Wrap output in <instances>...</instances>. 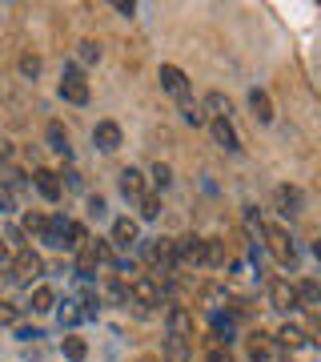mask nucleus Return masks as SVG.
<instances>
[{"label":"nucleus","instance_id":"obj_1","mask_svg":"<svg viewBox=\"0 0 321 362\" xmlns=\"http://www.w3.org/2000/svg\"><path fill=\"white\" fill-rule=\"evenodd\" d=\"M40 242L49 250H80L85 242H89V233H85V226H77V221L68 218H49L44 221V233H40Z\"/></svg>","mask_w":321,"mask_h":362},{"label":"nucleus","instance_id":"obj_2","mask_svg":"<svg viewBox=\"0 0 321 362\" xmlns=\"http://www.w3.org/2000/svg\"><path fill=\"white\" fill-rule=\"evenodd\" d=\"M261 238H265V250L273 254V262L293 270V266H297V246H293V238H289L281 226H261Z\"/></svg>","mask_w":321,"mask_h":362},{"label":"nucleus","instance_id":"obj_3","mask_svg":"<svg viewBox=\"0 0 321 362\" xmlns=\"http://www.w3.org/2000/svg\"><path fill=\"white\" fill-rule=\"evenodd\" d=\"M128 302H133L141 314H153L157 306H161V282L149 278V274L133 278V286H128Z\"/></svg>","mask_w":321,"mask_h":362},{"label":"nucleus","instance_id":"obj_4","mask_svg":"<svg viewBox=\"0 0 321 362\" xmlns=\"http://www.w3.org/2000/svg\"><path fill=\"white\" fill-rule=\"evenodd\" d=\"M8 274H13V282H20V286H32L44 274V258H40L37 250H16V258H13V266H8Z\"/></svg>","mask_w":321,"mask_h":362},{"label":"nucleus","instance_id":"obj_5","mask_svg":"<svg viewBox=\"0 0 321 362\" xmlns=\"http://www.w3.org/2000/svg\"><path fill=\"white\" fill-rule=\"evenodd\" d=\"M145 258H149V266H153V274L149 278H165V274H173V266H177V258H173V242H165V238H153L149 246H145Z\"/></svg>","mask_w":321,"mask_h":362},{"label":"nucleus","instance_id":"obj_6","mask_svg":"<svg viewBox=\"0 0 321 362\" xmlns=\"http://www.w3.org/2000/svg\"><path fill=\"white\" fill-rule=\"evenodd\" d=\"M61 97L68 105H89V81H85V73L77 65H68L61 73Z\"/></svg>","mask_w":321,"mask_h":362},{"label":"nucleus","instance_id":"obj_7","mask_svg":"<svg viewBox=\"0 0 321 362\" xmlns=\"http://www.w3.org/2000/svg\"><path fill=\"white\" fill-rule=\"evenodd\" d=\"M165 326H169V338H181V342L193 346V314L185 310V306H169Z\"/></svg>","mask_w":321,"mask_h":362},{"label":"nucleus","instance_id":"obj_8","mask_svg":"<svg viewBox=\"0 0 321 362\" xmlns=\"http://www.w3.org/2000/svg\"><path fill=\"white\" fill-rule=\"evenodd\" d=\"M273 202H277V214H285V218H297V214L305 209V194H301L297 185H277Z\"/></svg>","mask_w":321,"mask_h":362},{"label":"nucleus","instance_id":"obj_9","mask_svg":"<svg viewBox=\"0 0 321 362\" xmlns=\"http://www.w3.org/2000/svg\"><path fill=\"white\" fill-rule=\"evenodd\" d=\"M92 145H97L101 153H116V149H121V125H116V121H97Z\"/></svg>","mask_w":321,"mask_h":362},{"label":"nucleus","instance_id":"obj_10","mask_svg":"<svg viewBox=\"0 0 321 362\" xmlns=\"http://www.w3.org/2000/svg\"><path fill=\"white\" fill-rule=\"evenodd\" d=\"M249 358L253 362H281V346L273 342V334H261L257 330L253 342H249Z\"/></svg>","mask_w":321,"mask_h":362},{"label":"nucleus","instance_id":"obj_11","mask_svg":"<svg viewBox=\"0 0 321 362\" xmlns=\"http://www.w3.org/2000/svg\"><path fill=\"white\" fill-rule=\"evenodd\" d=\"M157 77H161V89L173 93L177 101H181V97H189V77H185L177 65H161V73H157Z\"/></svg>","mask_w":321,"mask_h":362},{"label":"nucleus","instance_id":"obj_12","mask_svg":"<svg viewBox=\"0 0 321 362\" xmlns=\"http://www.w3.org/2000/svg\"><path fill=\"white\" fill-rule=\"evenodd\" d=\"M269 306L281 314H293L297 310V290L289 282H269Z\"/></svg>","mask_w":321,"mask_h":362},{"label":"nucleus","instance_id":"obj_13","mask_svg":"<svg viewBox=\"0 0 321 362\" xmlns=\"http://www.w3.org/2000/svg\"><path fill=\"white\" fill-rule=\"evenodd\" d=\"M116 185H121V194L128 197V202H141L145 197V173L141 169H121V177H116Z\"/></svg>","mask_w":321,"mask_h":362},{"label":"nucleus","instance_id":"obj_14","mask_svg":"<svg viewBox=\"0 0 321 362\" xmlns=\"http://www.w3.org/2000/svg\"><path fill=\"white\" fill-rule=\"evenodd\" d=\"M32 185H37V194L44 197V202H61V177H56V173H52V169H37V173H32Z\"/></svg>","mask_w":321,"mask_h":362},{"label":"nucleus","instance_id":"obj_15","mask_svg":"<svg viewBox=\"0 0 321 362\" xmlns=\"http://www.w3.org/2000/svg\"><path fill=\"white\" fill-rule=\"evenodd\" d=\"M209 129H213V141H217L225 153H237V149H241V137L233 129V121H209Z\"/></svg>","mask_w":321,"mask_h":362},{"label":"nucleus","instance_id":"obj_16","mask_svg":"<svg viewBox=\"0 0 321 362\" xmlns=\"http://www.w3.org/2000/svg\"><path fill=\"white\" fill-rule=\"evenodd\" d=\"M113 242H116L121 250L137 246V242H141V226H137L133 218H116V221H113Z\"/></svg>","mask_w":321,"mask_h":362},{"label":"nucleus","instance_id":"obj_17","mask_svg":"<svg viewBox=\"0 0 321 362\" xmlns=\"http://www.w3.org/2000/svg\"><path fill=\"white\" fill-rule=\"evenodd\" d=\"M225 262V246H221L217 238H201L197 242V262L193 266H221Z\"/></svg>","mask_w":321,"mask_h":362},{"label":"nucleus","instance_id":"obj_18","mask_svg":"<svg viewBox=\"0 0 321 362\" xmlns=\"http://www.w3.org/2000/svg\"><path fill=\"white\" fill-rule=\"evenodd\" d=\"M44 137H49V149L52 153H61L64 161L73 157V145H68V133H64L61 121H49V129H44Z\"/></svg>","mask_w":321,"mask_h":362},{"label":"nucleus","instance_id":"obj_19","mask_svg":"<svg viewBox=\"0 0 321 362\" xmlns=\"http://www.w3.org/2000/svg\"><path fill=\"white\" fill-rule=\"evenodd\" d=\"M297 310H313V306H321V286L313 282V278H305V282H297Z\"/></svg>","mask_w":321,"mask_h":362},{"label":"nucleus","instance_id":"obj_20","mask_svg":"<svg viewBox=\"0 0 321 362\" xmlns=\"http://www.w3.org/2000/svg\"><path fill=\"white\" fill-rule=\"evenodd\" d=\"M249 109H253V117L261 121V125H269L273 121V101L265 89H249Z\"/></svg>","mask_w":321,"mask_h":362},{"label":"nucleus","instance_id":"obj_21","mask_svg":"<svg viewBox=\"0 0 321 362\" xmlns=\"http://www.w3.org/2000/svg\"><path fill=\"white\" fill-rule=\"evenodd\" d=\"M273 342H277L281 350H301V346H305V330H301V326H289V322H285L281 330L273 334Z\"/></svg>","mask_w":321,"mask_h":362},{"label":"nucleus","instance_id":"obj_22","mask_svg":"<svg viewBox=\"0 0 321 362\" xmlns=\"http://www.w3.org/2000/svg\"><path fill=\"white\" fill-rule=\"evenodd\" d=\"M56 322L61 326H80L85 322V306H80V298H64V306L56 310Z\"/></svg>","mask_w":321,"mask_h":362},{"label":"nucleus","instance_id":"obj_23","mask_svg":"<svg viewBox=\"0 0 321 362\" xmlns=\"http://www.w3.org/2000/svg\"><path fill=\"white\" fill-rule=\"evenodd\" d=\"M201 109H209V113H213V121H229V117H233V101L225 97V93H209Z\"/></svg>","mask_w":321,"mask_h":362},{"label":"nucleus","instance_id":"obj_24","mask_svg":"<svg viewBox=\"0 0 321 362\" xmlns=\"http://www.w3.org/2000/svg\"><path fill=\"white\" fill-rule=\"evenodd\" d=\"M97 266H101V262H97L92 246L85 242V246L77 250V278H97Z\"/></svg>","mask_w":321,"mask_h":362},{"label":"nucleus","instance_id":"obj_25","mask_svg":"<svg viewBox=\"0 0 321 362\" xmlns=\"http://www.w3.org/2000/svg\"><path fill=\"white\" fill-rule=\"evenodd\" d=\"M52 306H56V294H52L49 286H37L32 298H28V310H32V314H49Z\"/></svg>","mask_w":321,"mask_h":362},{"label":"nucleus","instance_id":"obj_26","mask_svg":"<svg viewBox=\"0 0 321 362\" xmlns=\"http://www.w3.org/2000/svg\"><path fill=\"white\" fill-rule=\"evenodd\" d=\"M181 117H185V125H193V129L205 125V109L193 101V97H181Z\"/></svg>","mask_w":321,"mask_h":362},{"label":"nucleus","instance_id":"obj_27","mask_svg":"<svg viewBox=\"0 0 321 362\" xmlns=\"http://www.w3.org/2000/svg\"><path fill=\"white\" fill-rule=\"evenodd\" d=\"M165 362H189V342H181V338H165Z\"/></svg>","mask_w":321,"mask_h":362},{"label":"nucleus","instance_id":"obj_28","mask_svg":"<svg viewBox=\"0 0 321 362\" xmlns=\"http://www.w3.org/2000/svg\"><path fill=\"white\" fill-rule=\"evenodd\" d=\"M137 206H141V218H145V221L161 218V197H157V194H145L141 202H137Z\"/></svg>","mask_w":321,"mask_h":362},{"label":"nucleus","instance_id":"obj_29","mask_svg":"<svg viewBox=\"0 0 321 362\" xmlns=\"http://www.w3.org/2000/svg\"><path fill=\"white\" fill-rule=\"evenodd\" d=\"M77 57L85 61V65H97V61H101V45H97V40H80Z\"/></svg>","mask_w":321,"mask_h":362},{"label":"nucleus","instance_id":"obj_30","mask_svg":"<svg viewBox=\"0 0 321 362\" xmlns=\"http://www.w3.org/2000/svg\"><path fill=\"white\" fill-rule=\"evenodd\" d=\"M85 354H89L85 338H64V358H68V362H80Z\"/></svg>","mask_w":321,"mask_h":362},{"label":"nucleus","instance_id":"obj_31","mask_svg":"<svg viewBox=\"0 0 321 362\" xmlns=\"http://www.w3.org/2000/svg\"><path fill=\"white\" fill-rule=\"evenodd\" d=\"M213 330H217L221 342H233V318L229 314H213Z\"/></svg>","mask_w":321,"mask_h":362},{"label":"nucleus","instance_id":"obj_32","mask_svg":"<svg viewBox=\"0 0 321 362\" xmlns=\"http://www.w3.org/2000/svg\"><path fill=\"white\" fill-rule=\"evenodd\" d=\"M44 221H49L44 214H32V209H28V214H25V230H20V233H32V238H40V233H44Z\"/></svg>","mask_w":321,"mask_h":362},{"label":"nucleus","instance_id":"obj_33","mask_svg":"<svg viewBox=\"0 0 321 362\" xmlns=\"http://www.w3.org/2000/svg\"><path fill=\"white\" fill-rule=\"evenodd\" d=\"M153 181L161 185V189H169V185H173V169H169L165 161H157V165H153Z\"/></svg>","mask_w":321,"mask_h":362},{"label":"nucleus","instance_id":"obj_34","mask_svg":"<svg viewBox=\"0 0 321 362\" xmlns=\"http://www.w3.org/2000/svg\"><path fill=\"white\" fill-rule=\"evenodd\" d=\"M20 73H25V77H37L40 73V57L37 52H25V57H20Z\"/></svg>","mask_w":321,"mask_h":362},{"label":"nucleus","instance_id":"obj_35","mask_svg":"<svg viewBox=\"0 0 321 362\" xmlns=\"http://www.w3.org/2000/svg\"><path fill=\"white\" fill-rule=\"evenodd\" d=\"M56 177H64L61 189H64V185H68V189H85V177H80L77 169H64V173H56Z\"/></svg>","mask_w":321,"mask_h":362},{"label":"nucleus","instance_id":"obj_36","mask_svg":"<svg viewBox=\"0 0 321 362\" xmlns=\"http://www.w3.org/2000/svg\"><path fill=\"white\" fill-rule=\"evenodd\" d=\"M104 214H109V202H104L101 194L89 197V218H104Z\"/></svg>","mask_w":321,"mask_h":362},{"label":"nucleus","instance_id":"obj_37","mask_svg":"<svg viewBox=\"0 0 321 362\" xmlns=\"http://www.w3.org/2000/svg\"><path fill=\"white\" fill-rule=\"evenodd\" d=\"M13 209H16V194L0 185V214H13Z\"/></svg>","mask_w":321,"mask_h":362},{"label":"nucleus","instance_id":"obj_38","mask_svg":"<svg viewBox=\"0 0 321 362\" xmlns=\"http://www.w3.org/2000/svg\"><path fill=\"white\" fill-rule=\"evenodd\" d=\"M16 322V306L13 302H0V326H13Z\"/></svg>","mask_w":321,"mask_h":362},{"label":"nucleus","instance_id":"obj_39","mask_svg":"<svg viewBox=\"0 0 321 362\" xmlns=\"http://www.w3.org/2000/svg\"><path fill=\"white\" fill-rule=\"evenodd\" d=\"M209 362H233V354L221 350V342H213V346H209Z\"/></svg>","mask_w":321,"mask_h":362},{"label":"nucleus","instance_id":"obj_40","mask_svg":"<svg viewBox=\"0 0 321 362\" xmlns=\"http://www.w3.org/2000/svg\"><path fill=\"white\" fill-rule=\"evenodd\" d=\"M4 238H8V242H13L16 250H25V233L16 230V226H8V230H4Z\"/></svg>","mask_w":321,"mask_h":362},{"label":"nucleus","instance_id":"obj_41","mask_svg":"<svg viewBox=\"0 0 321 362\" xmlns=\"http://www.w3.org/2000/svg\"><path fill=\"white\" fill-rule=\"evenodd\" d=\"M16 338H20V342H37V338H44V334H40V330H32V326H20V330H16Z\"/></svg>","mask_w":321,"mask_h":362},{"label":"nucleus","instance_id":"obj_42","mask_svg":"<svg viewBox=\"0 0 321 362\" xmlns=\"http://www.w3.org/2000/svg\"><path fill=\"white\" fill-rule=\"evenodd\" d=\"M8 161H13V145H8L4 137H0V169L8 165Z\"/></svg>","mask_w":321,"mask_h":362},{"label":"nucleus","instance_id":"obj_43","mask_svg":"<svg viewBox=\"0 0 321 362\" xmlns=\"http://www.w3.org/2000/svg\"><path fill=\"white\" fill-rule=\"evenodd\" d=\"M116 13H121V16H133V13H137V4H133V0H116Z\"/></svg>","mask_w":321,"mask_h":362}]
</instances>
